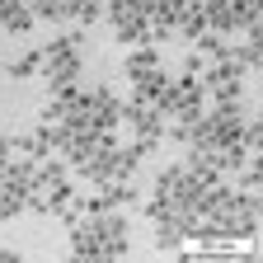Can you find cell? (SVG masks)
I'll use <instances>...</instances> for the list:
<instances>
[{"mask_svg":"<svg viewBox=\"0 0 263 263\" xmlns=\"http://www.w3.org/2000/svg\"><path fill=\"white\" fill-rule=\"evenodd\" d=\"M71 249L80 258H118L127 254V221L113 212H85V221H76Z\"/></svg>","mask_w":263,"mask_h":263,"instance_id":"cell-1","label":"cell"},{"mask_svg":"<svg viewBox=\"0 0 263 263\" xmlns=\"http://www.w3.org/2000/svg\"><path fill=\"white\" fill-rule=\"evenodd\" d=\"M76 52H80V38H57L52 47L38 52V71L47 76V85L61 89V85L76 80V71H80V57H76Z\"/></svg>","mask_w":263,"mask_h":263,"instance_id":"cell-2","label":"cell"}]
</instances>
